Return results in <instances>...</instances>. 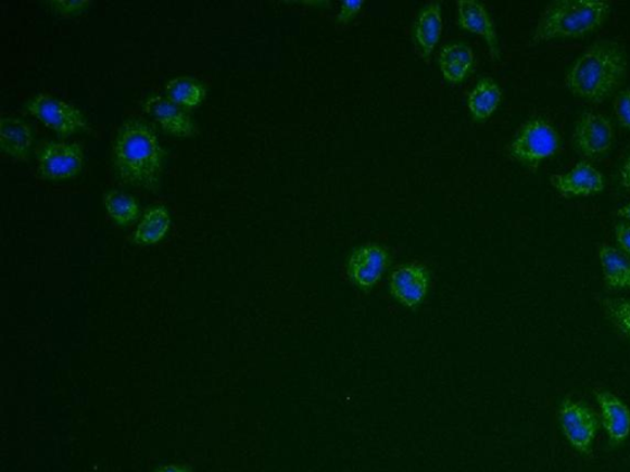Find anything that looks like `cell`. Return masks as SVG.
<instances>
[{
  "label": "cell",
  "mask_w": 630,
  "mask_h": 472,
  "mask_svg": "<svg viewBox=\"0 0 630 472\" xmlns=\"http://www.w3.org/2000/svg\"><path fill=\"white\" fill-rule=\"evenodd\" d=\"M389 265V254L382 245L370 243L351 254L346 273L352 283L368 291L381 281Z\"/></svg>",
  "instance_id": "10"
},
{
  "label": "cell",
  "mask_w": 630,
  "mask_h": 472,
  "mask_svg": "<svg viewBox=\"0 0 630 472\" xmlns=\"http://www.w3.org/2000/svg\"><path fill=\"white\" fill-rule=\"evenodd\" d=\"M26 110L46 127L61 136H71L88 128L86 116L77 106L49 92H40L33 97L27 101Z\"/></svg>",
  "instance_id": "5"
},
{
  "label": "cell",
  "mask_w": 630,
  "mask_h": 472,
  "mask_svg": "<svg viewBox=\"0 0 630 472\" xmlns=\"http://www.w3.org/2000/svg\"><path fill=\"white\" fill-rule=\"evenodd\" d=\"M604 308L618 331L630 339V298L606 299Z\"/></svg>",
  "instance_id": "23"
},
{
  "label": "cell",
  "mask_w": 630,
  "mask_h": 472,
  "mask_svg": "<svg viewBox=\"0 0 630 472\" xmlns=\"http://www.w3.org/2000/svg\"><path fill=\"white\" fill-rule=\"evenodd\" d=\"M613 12L606 0H557L543 9L531 42L578 39L598 29Z\"/></svg>",
  "instance_id": "3"
},
{
  "label": "cell",
  "mask_w": 630,
  "mask_h": 472,
  "mask_svg": "<svg viewBox=\"0 0 630 472\" xmlns=\"http://www.w3.org/2000/svg\"><path fill=\"white\" fill-rule=\"evenodd\" d=\"M602 275L609 290H630V258L618 248L604 244L598 253Z\"/></svg>",
  "instance_id": "16"
},
{
  "label": "cell",
  "mask_w": 630,
  "mask_h": 472,
  "mask_svg": "<svg viewBox=\"0 0 630 472\" xmlns=\"http://www.w3.org/2000/svg\"><path fill=\"white\" fill-rule=\"evenodd\" d=\"M614 113L619 125L630 131V87L620 90L614 99Z\"/></svg>",
  "instance_id": "24"
},
{
  "label": "cell",
  "mask_w": 630,
  "mask_h": 472,
  "mask_svg": "<svg viewBox=\"0 0 630 472\" xmlns=\"http://www.w3.org/2000/svg\"><path fill=\"white\" fill-rule=\"evenodd\" d=\"M154 472H192V470L184 464H168L158 468Z\"/></svg>",
  "instance_id": "29"
},
{
  "label": "cell",
  "mask_w": 630,
  "mask_h": 472,
  "mask_svg": "<svg viewBox=\"0 0 630 472\" xmlns=\"http://www.w3.org/2000/svg\"><path fill=\"white\" fill-rule=\"evenodd\" d=\"M36 163L42 179L67 180L81 170L85 153L76 142H48L37 152Z\"/></svg>",
  "instance_id": "8"
},
{
  "label": "cell",
  "mask_w": 630,
  "mask_h": 472,
  "mask_svg": "<svg viewBox=\"0 0 630 472\" xmlns=\"http://www.w3.org/2000/svg\"><path fill=\"white\" fill-rule=\"evenodd\" d=\"M595 399L601 414V424L614 446L622 444L630 434V409L618 396L606 391H596Z\"/></svg>",
  "instance_id": "13"
},
{
  "label": "cell",
  "mask_w": 630,
  "mask_h": 472,
  "mask_svg": "<svg viewBox=\"0 0 630 472\" xmlns=\"http://www.w3.org/2000/svg\"><path fill=\"white\" fill-rule=\"evenodd\" d=\"M104 206L109 217L119 227L133 225L140 217V203L123 191H108L104 194Z\"/></svg>",
  "instance_id": "22"
},
{
  "label": "cell",
  "mask_w": 630,
  "mask_h": 472,
  "mask_svg": "<svg viewBox=\"0 0 630 472\" xmlns=\"http://www.w3.org/2000/svg\"><path fill=\"white\" fill-rule=\"evenodd\" d=\"M559 421L570 446L582 456L590 455L601 424L596 412L585 403L564 399L560 404Z\"/></svg>",
  "instance_id": "6"
},
{
  "label": "cell",
  "mask_w": 630,
  "mask_h": 472,
  "mask_svg": "<svg viewBox=\"0 0 630 472\" xmlns=\"http://www.w3.org/2000/svg\"><path fill=\"white\" fill-rule=\"evenodd\" d=\"M628 69L627 53L614 40L589 46L565 73V86L574 97L600 104L622 85Z\"/></svg>",
  "instance_id": "2"
},
{
  "label": "cell",
  "mask_w": 630,
  "mask_h": 472,
  "mask_svg": "<svg viewBox=\"0 0 630 472\" xmlns=\"http://www.w3.org/2000/svg\"><path fill=\"white\" fill-rule=\"evenodd\" d=\"M430 286V271L421 263H407L396 267L389 277V292L406 308L418 307Z\"/></svg>",
  "instance_id": "9"
},
{
  "label": "cell",
  "mask_w": 630,
  "mask_h": 472,
  "mask_svg": "<svg viewBox=\"0 0 630 472\" xmlns=\"http://www.w3.org/2000/svg\"><path fill=\"white\" fill-rule=\"evenodd\" d=\"M619 182L626 190H630V152L626 156L622 166H620Z\"/></svg>",
  "instance_id": "28"
},
{
  "label": "cell",
  "mask_w": 630,
  "mask_h": 472,
  "mask_svg": "<svg viewBox=\"0 0 630 472\" xmlns=\"http://www.w3.org/2000/svg\"><path fill=\"white\" fill-rule=\"evenodd\" d=\"M166 98L181 107L199 106L206 98V87L197 78L180 76L172 78L165 85Z\"/></svg>",
  "instance_id": "21"
},
{
  "label": "cell",
  "mask_w": 630,
  "mask_h": 472,
  "mask_svg": "<svg viewBox=\"0 0 630 472\" xmlns=\"http://www.w3.org/2000/svg\"><path fill=\"white\" fill-rule=\"evenodd\" d=\"M443 29L441 4L431 3L423 9L416 18L415 40L418 43L424 59L429 60L437 48Z\"/></svg>",
  "instance_id": "18"
},
{
  "label": "cell",
  "mask_w": 630,
  "mask_h": 472,
  "mask_svg": "<svg viewBox=\"0 0 630 472\" xmlns=\"http://www.w3.org/2000/svg\"><path fill=\"white\" fill-rule=\"evenodd\" d=\"M615 140L616 132L613 123L606 115L596 111H585L574 126V146L588 160L608 154L613 150Z\"/></svg>",
  "instance_id": "7"
},
{
  "label": "cell",
  "mask_w": 630,
  "mask_h": 472,
  "mask_svg": "<svg viewBox=\"0 0 630 472\" xmlns=\"http://www.w3.org/2000/svg\"><path fill=\"white\" fill-rule=\"evenodd\" d=\"M551 184L562 196L589 197L605 190V176L589 162H579L563 174L551 176Z\"/></svg>",
  "instance_id": "11"
},
{
  "label": "cell",
  "mask_w": 630,
  "mask_h": 472,
  "mask_svg": "<svg viewBox=\"0 0 630 472\" xmlns=\"http://www.w3.org/2000/svg\"><path fill=\"white\" fill-rule=\"evenodd\" d=\"M364 2H344L341 3L338 15V23H348L350 18L354 17L364 7Z\"/></svg>",
  "instance_id": "27"
},
{
  "label": "cell",
  "mask_w": 630,
  "mask_h": 472,
  "mask_svg": "<svg viewBox=\"0 0 630 472\" xmlns=\"http://www.w3.org/2000/svg\"><path fill=\"white\" fill-rule=\"evenodd\" d=\"M560 150V136L553 125L544 118L528 119L514 140L509 143L508 152L513 160L528 168L537 169L551 160Z\"/></svg>",
  "instance_id": "4"
},
{
  "label": "cell",
  "mask_w": 630,
  "mask_h": 472,
  "mask_svg": "<svg viewBox=\"0 0 630 472\" xmlns=\"http://www.w3.org/2000/svg\"><path fill=\"white\" fill-rule=\"evenodd\" d=\"M503 91L493 78H481L468 97V109L472 118L484 123L502 104Z\"/></svg>",
  "instance_id": "19"
},
{
  "label": "cell",
  "mask_w": 630,
  "mask_h": 472,
  "mask_svg": "<svg viewBox=\"0 0 630 472\" xmlns=\"http://www.w3.org/2000/svg\"><path fill=\"white\" fill-rule=\"evenodd\" d=\"M89 4L90 2L87 0H53V2H49L53 11L63 14L78 13Z\"/></svg>",
  "instance_id": "25"
},
{
  "label": "cell",
  "mask_w": 630,
  "mask_h": 472,
  "mask_svg": "<svg viewBox=\"0 0 630 472\" xmlns=\"http://www.w3.org/2000/svg\"><path fill=\"white\" fill-rule=\"evenodd\" d=\"M458 23L470 33L483 36L491 53V58L495 61L500 60V50L497 35L493 21L487 11V8L479 2H471V0H461L457 3Z\"/></svg>",
  "instance_id": "14"
},
{
  "label": "cell",
  "mask_w": 630,
  "mask_h": 472,
  "mask_svg": "<svg viewBox=\"0 0 630 472\" xmlns=\"http://www.w3.org/2000/svg\"><path fill=\"white\" fill-rule=\"evenodd\" d=\"M172 226V217L168 209L163 205L152 206L147 209L138 224L134 242L138 245H154L168 234Z\"/></svg>",
  "instance_id": "20"
},
{
  "label": "cell",
  "mask_w": 630,
  "mask_h": 472,
  "mask_svg": "<svg viewBox=\"0 0 630 472\" xmlns=\"http://www.w3.org/2000/svg\"><path fill=\"white\" fill-rule=\"evenodd\" d=\"M144 113L160 124L163 131L176 137H191L197 127L191 116L169 98L153 95L143 103Z\"/></svg>",
  "instance_id": "12"
},
{
  "label": "cell",
  "mask_w": 630,
  "mask_h": 472,
  "mask_svg": "<svg viewBox=\"0 0 630 472\" xmlns=\"http://www.w3.org/2000/svg\"><path fill=\"white\" fill-rule=\"evenodd\" d=\"M475 53L463 43L444 46L440 52L439 63L444 79L457 85L469 76L475 68Z\"/></svg>",
  "instance_id": "17"
},
{
  "label": "cell",
  "mask_w": 630,
  "mask_h": 472,
  "mask_svg": "<svg viewBox=\"0 0 630 472\" xmlns=\"http://www.w3.org/2000/svg\"><path fill=\"white\" fill-rule=\"evenodd\" d=\"M618 217H622L630 221V202L627 203L623 207H620L617 212Z\"/></svg>",
  "instance_id": "30"
},
{
  "label": "cell",
  "mask_w": 630,
  "mask_h": 472,
  "mask_svg": "<svg viewBox=\"0 0 630 472\" xmlns=\"http://www.w3.org/2000/svg\"><path fill=\"white\" fill-rule=\"evenodd\" d=\"M164 150L153 128L138 118L119 126L113 144L118 179L147 191L160 189Z\"/></svg>",
  "instance_id": "1"
},
{
  "label": "cell",
  "mask_w": 630,
  "mask_h": 472,
  "mask_svg": "<svg viewBox=\"0 0 630 472\" xmlns=\"http://www.w3.org/2000/svg\"><path fill=\"white\" fill-rule=\"evenodd\" d=\"M33 143V128L24 119L11 115L0 118V146L4 154L15 160H25Z\"/></svg>",
  "instance_id": "15"
},
{
  "label": "cell",
  "mask_w": 630,
  "mask_h": 472,
  "mask_svg": "<svg viewBox=\"0 0 630 472\" xmlns=\"http://www.w3.org/2000/svg\"><path fill=\"white\" fill-rule=\"evenodd\" d=\"M615 235L618 245L623 250V254L630 258V225L618 224L615 227Z\"/></svg>",
  "instance_id": "26"
}]
</instances>
